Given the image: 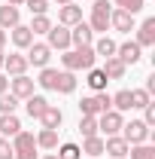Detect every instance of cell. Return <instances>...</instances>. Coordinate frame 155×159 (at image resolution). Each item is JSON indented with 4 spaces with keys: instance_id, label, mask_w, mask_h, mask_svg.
I'll list each match as a JSON object with an SVG mask.
<instances>
[{
    "instance_id": "obj_1",
    "label": "cell",
    "mask_w": 155,
    "mask_h": 159,
    "mask_svg": "<svg viewBox=\"0 0 155 159\" xmlns=\"http://www.w3.org/2000/svg\"><path fill=\"white\" fill-rule=\"evenodd\" d=\"M61 64H64V70H88V67H94L97 64V55L91 46H82V49H67L64 55H61Z\"/></svg>"
},
{
    "instance_id": "obj_2",
    "label": "cell",
    "mask_w": 155,
    "mask_h": 159,
    "mask_svg": "<svg viewBox=\"0 0 155 159\" xmlns=\"http://www.w3.org/2000/svg\"><path fill=\"white\" fill-rule=\"evenodd\" d=\"M37 150H40L37 138H34L31 132H24V129L12 138V159H40Z\"/></svg>"
},
{
    "instance_id": "obj_3",
    "label": "cell",
    "mask_w": 155,
    "mask_h": 159,
    "mask_svg": "<svg viewBox=\"0 0 155 159\" xmlns=\"http://www.w3.org/2000/svg\"><path fill=\"white\" fill-rule=\"evenodd\" d=\"M107 110H113L107 92H94V95H85V98L79 101V113H82V116H100V113H107Z\"/></svg>"
},
{
    "instance_id": "obj_4",
    "label": "cell",
    "mask_w": 155,
    "mask_h": 159,
    "mask_svg": "<svg viewBox=\"0 0 155 159\" xmlns=\"http://www.w3.org/2000/svg\"><path fill=\"white\" fill-rule=\"evenodd\" d=\"M110 12H113V6H110L107 0H94L88 28H91V31H100V34H107V28H110Z\"/></svg>"
},
{
    "instance_id": "obj_5",
    "label": "cell",
    "mask_w": 155,
    "mask_h": 159,
    "mask_svg": "<svg viewBox=\"0 0 155 159\" xmlns=\"http://www.w3.org/2000/svg\"><path fill=\"white\" fill-rule=\"evenodd\" d=\"M119 135L128 141V144H146V141H149V125H146L143 119H131V122L122 125Z\"/></svg>"
},
{
    "instance_id": "obj_6",
    "label": "cell",
    "mask_w": 155,
    "mask_h": 159,
    "mask_svg": "<svg viewBox=\"0 0 155 159\" xmlns=\"http://www.w3.org/2000/svg\"><path fill=\"white\" fill-rule=\"evenodd\" d=\"M122 125H125V116H122L119 110H107V113H100V116H97V132H103V138L119 135V132H122Z\"/></svg>"
},
{
    "instance_id": "obj_7",
    "label": "cell",
    "mask_w": 155,
    "mask_h": 159,
    "mask_svg": "<svg viewBox=\"0 0 155 159\" xmlns=\"http://www.w3.org/2000/svg\"><path fill=\"white\" fill-rule=\"evenodd\" d=\"M91 43H94V31L88 28V21H76L70 28V46L82 49V46H91Z\"/></svg>"
},
{
    "instance_id": "obj_8",
    "label": "cell",
    "mask_w": 155,
    "mask_h": 159,
    "mask_svg": "<svg viewBox=\"0 0 155 159\" xmlns=\"http://www.w3.org/2000/svg\"><path fill=\"white\" fill-rule=\"evenodd\" d=\"M49 37V49H61V52H67L70 49V28H64V25H52V31L46 34Z\"/></svg>"
},
{
    "instance_id": "obj_9",
    "label": "cell",
    "mask_w": 155,
    "mask_h": 159,
    "mask_svg": "<svg viewBox=\"0 0 155 159\" xmlns=\"http://www.w3.org/2000/svg\"><path fill=\"white\" fill-rule=\"evenodd\" d=\"M27 64H34V67H49V58H52V49L46 46V43H31L27 46Z\"/></svg>"
},
{
    "instance_id": "obj_10",
    "label": "cell",
    "mask_w": 155,
    "mask_h": 159,
    "mask_svg": "<svg viewBox=\"0 0 155 159\" xmlns=\"http://www.w3.org/2000/svg\"><path fill=\"white\" fill-rule=\"evenodd\" d=\"M9 95H15L19 101L31 98V95H34V80L27 77V74H21V77H12V80H9Z\"/></svg>"
},
{
    "instance_id": "obj_11",
    "label": "cell",
    "mask_w": 155,
    "mask_h": 159,
    "mask_svg": "<svg viewBox=\"0 0 155 159\" xmlns=\"http://www.w3.org/2000/svg\"><path fill=\"white\" fill-rule=\"evenodd\" d=\"M116 58L125 61V64H137V61L143 58V49L137 46L134 40H125V43H119V46H116Z\"/></svg>"
},
{
    "instance_id": "obj_12",
    "label": "cell",
    "mask_w": 155,
    "mask_h": 159,
    "mask_svg": "<svg viewBox=\"0 0 155 159\" xmlns=\"http://www.w3.org/2000/svg\"><path fill=\"white\" fill-rule=\"evenodd\" d=\"M110 28H116V31H122V34H131L137 28V21L131 12H125V9H113L110 12Z\"/></svg>"
},
{
    "instance_id": "obj_13",
    "label": "cell",
    "mask_w": 155,
    "mask_h": 159,
    "mask_svg": "<svg viewBox=\"0 0 155 159\" xmlns=\"http://www.w3.org/2000/svg\"><path fill=\"white\" fill-rule=\"evenodd\" d=\"M128 141L122 138V135H110V138H103V153H110L113 159H125L128 156Z\"/></svg>"
},
{
    "instance_id": "obj_14",
    "label": "cell",
    "mask_w": 155,
    "mask_h": 159,
    "mask_svg": "<svg viewBox=\"0 0 155 159\" xmlns=\"http://www.w3.org/2000/svg\"><path fill=\"white\" fill-rule=\"evenodd\" d=\"M137 31V46H140V49H146V46H155V16H149V19L143 21V25H140V28H134Z\"/></svg>"
},
{
    "instance_id": "obj_15",
    "label": "cell",
    "mask_w": 155,
    "mask_h": 159,
    "mask_svg": "<svg viewBox=\"0 0 155 159\" xmlns=\"http://www.w3.org/2000/svg\"><path fill=\"white\" fill-rule=\"evenodd\" d=\"M27 58L21 55V52H12V55H6L3 58V70L9 74V77H21V74H27Z\"/></svg>"
},
{
    "instance_id": "obj_16",
    "label": "cell",
    "mask_w": 155,
    "mask_h": 159,
    "mask_svg": "<svg viewBox=\"0 0 155 159\" xmlns=\"http://www.w3.org/2000/svg\"><path fill=\"white\" fill-rule=\"evenodd\" d=\"M76 21H82V6H76V3H64V6L58 9V25L73 28Z\"/></svg>"
},
{
    "instance_id": "obj_17",
    "label": "cell",
    "mask_w": 155,
    "mask_h": 159,
    "mask_svg": "<svg viewBox=\"0 0 155 159\" xmlns=\"http://www.w3.org/2000/svg\"><path fill=\"white\" fill-rule=\"evenodd\" d=\"M76 74L73 70H58V77H55V92H61V95H73L76 92Z\"/></svg>"
},
{
    "instance_id": "obj_18",
    "label": "cell",
    "mask_w": 155,
    "mask_h": 159,
    "mask_svg": "<svg viewBox=\"0 0 155 159\" xmlns=\"http://www.w3.org/2000/svg\"><path fill=\"white\" fill-rule=\"evenodd\" d=\"M100 70L107 74V80H122L125 74H128V64L119 61L116 55H110V58H103V67H100Z\"/></svg>"
},
{
    "instance_id": "obj_19",
    "label": "cell",
    "mask_w": 155,
    "mask_h": 159,
    "mask_svg": "<svg viewBox=\"0 0 155 159\" xmlns=\"http://www.w3.org/2000/svg\"><path fill=\"white\" fill-rule=\"evenodd\" d=\"M21 132V119L15 113H0V135L3 138H15Z\"/></svg>"
},
{
    "instance_id": "obj_20",
    "label": "cell",
    "mask_w": 155,
    "mask_h": 159,
    "mask_svg": "<svg viewBox=\"0 0 155 159\" xmlns=\"http://www.w3.org/2000/svg\"><path fill=\"white\" fill-rule=\"evenodd\" d=\"M9 37L15 43V49H27V46L34 43V31H31L27 25H15V28L9 31Z\"/></svg>"
},
{
    "instance_id": "obj_21",
    "label": "cell",
    "mask_w": 155,
    "mask_h": 159,
    "mask_svg": "<svg viewBox=\"0 0 155 159\" xmlns=\"http://www.w3.org/2000/svg\"><path fill=\"white\" fill-rule=\"evenodd\" d=\"M40 122H43V129H61V122H64V113H61V107H55V104H49V107L43 110V116H40Z\"/></svg>"
},
{
    "instance_id": "obj_22",
    "label": "cell",
    "mask_w": 155,
    "mask_h": 159,
    "mask_svg": "<svg viewBox=\"0 0 155 159\" xmlns=\"http://www.w3.org/2000/svg\"><path fill=\"white\" fill-rule=\"evenodd\" d=\"M85 83H88V89L91 92H107V74L100 70V67H88V77H85Z\"/></svg>"
},
{
    "instance_id": "obj_23",
    "label": "cell",
    "mask_w": 155,
    "mask_h": 159,
    "mask_svg": "<svg viewBox=\"0 0 155 159\" xmlns=\"http://www.w3.org/2000/svg\"><path fill=\"white\" fill-rule=\"evenodd\" d=\"M46 107H49V101L43 98V95H31V98H24V110H27V116H31V119H40Z\"/></svg>"
},
{
    "instance_id": "obj_24",
    "label": "cell",
    "mask_w": 155,
    "mask_h": 159,
    "mask_svg": "<svg viewBox=\"0 0 155 159\" xmlns=\"http://www.w3.org/2000/svg\"><path fill=\"white\" fill-rule=\"evenodd\" d=\"M15 25H21L19 21V6H0V28L3 31H9V28H15Z\"/></svg>"
},
{
    "instance_id": "obj_25",
    "label": "cell",
    "mask_w": 155,
    "mask_h": 159,
    "mask_svg": "<svg viewBox=\"0 0 155 159\" xmlns=\"http://www.w3.org/2000/svg\"><path fill=\"white\" fill-rule=\"evenodd\" d=\"M116 46H119V43H116V40H110L107 34L97 40V43H91V49H94L97 58H110V55H116Z\"/></svg>"
},
{
    "instance_id": "obj_26",
    "label": "cell",
    "mask_w": 155,
    "mask_h": 159,
    "mask_svg": "<svg viewBox=\"0 0 155 159\" xmlns=\"http://www.w3.org/2000/svg\"><path fill=\"white\" fill-rule=\"evenodd\" d=\"M110 104H113V110H119V113H128L131 110V89H119L116 95H110Z\"/></svg>"
},
{
    "instance_id": "obj_27",
    "label": "cell",
    "mask_w": 155,
    "mask_h": 159,
    "mask_svg": "<svg viewBox=\"0 0 155 159\" xmlns=\"http://www.w3.org/2000/svg\"><path fill=\"white\" fill-rule=\"evenodd\" d=\"M37 147H43V150H55V147H58V129H40Z\"/></svg>"
},
{
    "instance_id": "obj_28",
    "label": "cell",
    "mask_w": 155,
    "mask_h": 159,
    "mask_svg": "<svg viewBox=\"0 0 155 159\" xmlns=\"http://www.w3.org/2000/svg\"><path fill=\"white\" fill-rule=\"evenodd\" d=\"M128 159H155V147L146 141V144H131L128 147Z\"/></svg>"
},
{
    "instance_id": "obj_29",
    "label": "cell",
    "mask_w": 155,
    "mask_h": 159,
    "mask_svg": "<svg viewBox=\"0 0 155 159\" xmlns=\"http://www.w3.org/2000/svg\"><path fill=\"white\" fill-rule=\"evenodd\" d=\"M82 153H88V156H103V138H100V135L82 138Z\"/></svg>"
},
{
    "instance_id": "obj_30",
    "label": "cell",
    "mask_w": 155,
    "mask_h": 159,
    "mask_svg": "<svg viewBox=\"0 0 155 159\" xmlns=\"http://www.w3.org/2000/svg\"><path fill=\"white\" fill-rule=\"evenodd\" d=\"M146 104H152V95L140 86V89H131V110H143Z\"/></svg>"
},
{
    "instance_id": "obj_31",
    "label": "cell",
    "mask_w": 155,
    "mask_h": 159,
    "mask_svg": "<svg viewBox=\"0 0 155 159\" xmlns=\"http://www.w3.org/2000/svg\"><path fill=\"white\" fill-rule=\"evenodd\" d=\"M55 77H58L55 67H40V80H34V83H40V86L49 89V92H55Z\"/></svg>"
},
{
    "instance_id": "obj_32",
    "label": "cell",
    "mask_w": 155,
    "mask_h": 159,
    "mask_svg": "<svg viewBox=\"0 0 155 159\" xmlns=\"http://www.w3.org/2000/svg\"><path fill=\"white\" fill-rule=\"evenodd\" d=\"M27 28L34 31V37H37V34H49V31H52V19H49V16H34V21H31Z\"/></svg>"
},
{
    "instance_id": "obj_33",
    "label": "cell",
    "mask_w": 155,
    "mask_h": 159,
    "mask_svg": "<svg viewBox=\"0 0 155 159\" xmlns=\"http://www.w3.org/2000/svg\"><path fill=\"white\" fill-rule=\"evenodd\" d=\"M58 159H82V147H79V144H73V141H67V144H61Z\"/></svg>"
},
{
    "instance_id": "obj_34",
    "label": "cell",
    "mask_w": 155,
    "mask_h": 159,
    "mask_svg": "<svg viewBox=\"0 0 155 159\" xmlns=\"http://www.w3.org/2000/svg\"><path fill=\"white\" fill-rule=\"evenodd\" d=\"M79 135H82V138L97 135V116H82L79 119Z\"/></svg>"
},
{
    "instance_id": "obj_35",
    "label": "cell",
    "mask_w": 155,
    "mask_h": 159,
    "mask_svg": "<svg viewBox=\"0 0 155 159\" xmlns=\"http://www.w3.org/2000/svg\"><path fill=\"white\" fill-rule=\"evenodd\" d=\"M119 9H125V12H131V16H137L143 6H146V0H113Z\"/></svg>"
},
{
    "instance_id": "obj_36",
    "label": "cell",
    "mask_w": 155,
    "mask_h": 159,
    "mask_svg": "<svg viewBox=\"0 0 155 159\" xmlns=\"http://www.w3.org/2000/svg\"><path fill=\"white\" fill-rule=\"evenodd\" d=\"M24 6L31 9V16H46L49 12V0H24Z\"/></svg>"
},
{
    "instance_id": "obj_37",
    "label": "cell",
    "mask_w": 155,
    "mask_h": 159,
    "mask_svg": "<svg viewBox=\"0 0 155 159\" xmlns=\"http://www.w3.org/2000/svg\"><path fill=\"white\" fill-rule=\"evenodd\" d=\"M15 107H19V98L15 95H0V113H15Z\"/></svg>"
},
{
    "instance_id": "obj_38",
    "label": "cell",
    "mask_w": 155,
    "mask_h": 159,
    "mask_svg": "<svg viewBox=\"0 0 155 159\" xmlns=\"http://www.w3.org/2000/svg\"><path fill=\"white\" fill-rule=\"evenodd\" d=\"M0 159H12V141L0 138Z\"/></svg>"
},
{
    "instance_id": "obj_39",
    "label": "cell",
    "mask_w": 155,
    "mask_h": 159,
    "mask_svg": "<svg viewBox=\"0 0 155 159\" xmlns=\"http://www.w3.org/2000/svg\"><path fill=\"white\" fill-rule=\"evenodd\" d=\"M143 122H146L149 129L155 125V104H146V107H143Z\"/></svg>"
},
{
    "instance_id": "obj_40",
    "label": "cell",
    "mask_w": 155,
    "mask_h": 159,
    "mask_svg": "<svg viewBox=\"0 0 155 159\" xmlns=\"http://www.w3.org/2000/svg\"><path fill=\"white\" fill-rule=\"evenodd\" d=\"M6 89H9V77H3V74H0V95H3Z\"/></svg>"
},
{
    "instance_id": "obj_41",
    "label": "cell",
    "mask_w": 155,
    "mask_h": 159,
    "mask_svg": "<svg viewBox=\"0 0 155 159\" xmlns=\"http://www.w3.org/2000/svg\"><path fill=\"white\" fill-rule=\"evenodd\" d=\"M6 40H9V34H6V31H3V28H0V49H3V46H6Z\"/></svg>"
},
{
    "instance_id": "obj_42",
    "label": "cell",
    "mask_w": 155,
    "mask_h": 159,
    "mask_svg": "<svg viewBox=\"0 0 155 159\" xmlns=\"http://www.w3.org/2000/svg\"><path fill=\"white\" fill-rule=\"evenodd\" d=\"M9 6H24V0H6Z\"/></svg>"
},
{
    "instance_id": "obj_43",
    "label": "cell",
    "mask_w": 155,
    "mask_h": 159,
    "mask_svg": "<svg viewBox=\"0 0 155 159\" xmlns=\"http://www.w3.org/2000/svg\"><path fill=\"white\" fill-rule=\"evenodd\" d=\"M3 58H6V52H3V49H0V67H3Z\"/></svg>"
},
{
    "instance_id": "obj_44",
    "label": "cell",
    "mask_w": 155,
    "mask_h": 159,
    "mask_svg": "<svg viewBox=\"0 0 155 159\" xmlns=\"http://www.w3.org/2000/svg\"><path fill=\"white\" fill-rule=\"evenodd\" d=\"M55 3H58V6H64V3H73V0H55Z\"/></svg>"
},
{
    "instance_id": "obj_45",
    "label": "cell",
    "mask_w": 155,
    "mask_h": 159,
    "mask_svg": "<svg viewBox=\"0 0 155 159\" xmlns=\"http://www.w3.org/2000/svg\"><path fill=\"white\" fill-rule=\"evenodd\" d=\"M43 159H58V156H43Z\"/></svg>"
}]
</instances>
